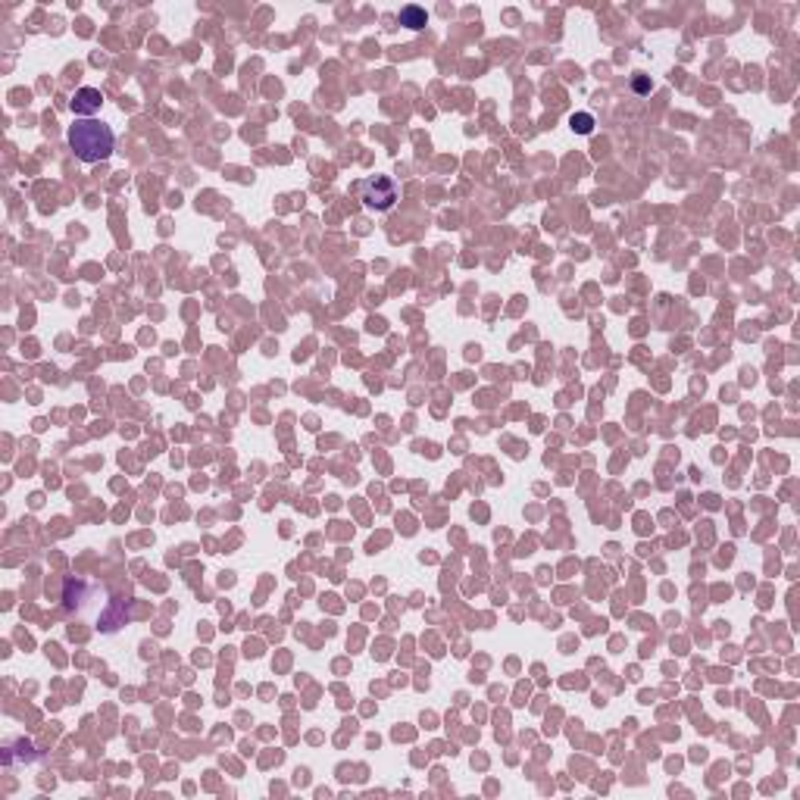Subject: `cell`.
I'll list each match as a JSON object with an SVG mask.
<instances>
[{
  "mask_svg": "<svg viewBox=\"0 0 800 800\" xmlns=\"http://www.w3.org/2000/svg\"><path fill=\"white\" fill-rule=\"evenodd\" d=\"M69 147L75 150V157L82 163H97L113 154V132L104 122H75L69 128Z\"/></svg>",
  "mask_w": 800,
  "mask_h": 800,
  "instance_id": "cell-1",
  "label": "cell"
},
{
  "mask_svg": "<svg viewBox=\"0 0 800 800\" xmlns=\"http://www.w3.org/2000/svg\"><path fill=\"white\" fill-rule=\"evenodd\" d=\"M363 200H366V207H375V210H388L391 203L397 200V188L391 178L384 176H375L369 178L366 185H363Z\"/></svg>",
  "mask_w": 800,
  "mask_h": 800,
  "instance_id": "cell-2",
  "label": "cell"
},
{
  "mask_svg": "<svg viewBox=\"0 0 800 800\" xmlns=\"http://www.w3.org/2000/svg\"><path fill=\"white\" fill-rule=\"evenodd\" d=\"M100 91L97 88H82V91H75V97H72V110L75 113H94V110H100Z\"/></svg>",
  "mask_w": 800,
  "mask_h": 800,
  "instance_id": "cell-3",
  "label": "cell"
},
{
  "mask_svg": "<svg viewBox=\"0 0 800 800\" xmlns=\"http://www.w3.org/2000/svg\"><path fill=\"white\" fill-rule=\"evenodd\" d=\"M400 23H406L410 28H419V25H425V13L419 10V6H406V10L400 13Z\"/></svg>",
  "mask_w": 800,
  "mask_h": 800,
  "instance_id": "cell-4",
  "label": "cell"
},
{
  "mask_svg": "<svg viewBox=\"0 0 800 800\" xmlns=\"http://www.w3.org/2000/svg\"><path fill=\"white\" fill-rule=\"evenodd\" d=\"M569 122H572V128H576V132H581V135H588V132H591V128H594V119H591V116H588V113H578V116H572Z\"/></svg>",
  "mask_w": 800,
  "mask_h": 800,
  "instance_id": "cell-5",
  "label": "cell"
}]
</instances>
